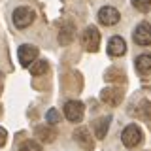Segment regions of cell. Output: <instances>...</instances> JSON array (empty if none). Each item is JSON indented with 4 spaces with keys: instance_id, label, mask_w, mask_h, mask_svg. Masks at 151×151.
<instances>
[{
    "instance_id": "obj_1",
    "label": "cell",
    "mask_w": 151,
    "mask_h": 151,
    "mask_svg": "<svg viewBox=\"0 0 151 151\" xmlns=\"http://www.w3.org/2000/svg\"><path fill=\"white\" fill-rule=\"evenodd\" d=\"M121 142H123L125 147L134 149V147H138L142 142H144V132H142V129L138 125H129V127H125V130L121 132Z\"/></svg>"
},
{
    "instance_id": "obj_2",
    "label": "cell",
    "mask_w": 151,
    "mask_h": 151,
    "mask_svg": "<svg viewBox=\"0 0 151 151\" xmlns=\"http://www.w3.org/2000/svg\"><path fill=\"white\" fill-rule=\"evenodd\" d=\"M81 45L87 51H91V53H96L98 51V45H100V32H98L96 27L91 25L81 32Z\"/></svg>"
},
{
    "instance_id": "obj_3",
    "label": "cell",
    "mask_w": 151,
    "mask_h": 151,
    "mask_svg": "<svg viewBox=\"0 0 151 151\" xmlns=\"http://www.w3.org/2000/svg\"><path fill=\"white\" fill-rule=\"evenodd\" d=\"M34 17H36V13H34V9H30V8H27V6H21V8H17L15 12H13V25H15L17 28H27V27H30L32 23H34Z\"/></svg>"
},
{
    "instance_id": "obj_4",
    "label": "cell",
    "mask_w": 151,
    "mask_h": 151,
    "mask_svg": "<svg viewBox=\"0 0 151 151\" xmlns=\"http://www.w3.org/2000/svg\"><path fill=\"white\" fill-rule=\"evenodd\" d=\"M83 113H85V106L83 102L79 100H68L64 104V117L70 123H79L83 119Z\"/></svg>"
},
{
    "instance_id": "obj_5",
    "label": "cell",
    "mask_w": 151,
    "mask_h": 151,
    "mask_svg": "<svg viewBox=\"0 0 151 151\" xmlns=\"http://www.w3.org/2000/svg\"><path fill=\"white\" fill-rule=\"evenodd\" d=\"M38 47L32 45V44H23L19 45L17 49V57H19V63H21V66H25V68H28L34 60L38 59Z\"/></svg>"
},
{
    "instance_id": "obj_6",
    "label": "cell",
    "mask_w": 151,
    "mask_h": 151,
    "mask_svg": "<svg viewBox=\"0 0 151 151\" xmlns=\"http://www.w3.org/2000/svg\"><path fill=\"white\" fill-rule=\"evenodd\" d=\"M119 19H121V13L117 12L113 6H104V8H100V12H98V23L104 25V27L117 25Z\"/></svg>"
},
{
    "instance_id": "obj_7",
    "label": "cell",
    "mask_w": 151,
    "mask_h": 151,
    "mask_svg": "<svg viewBox=\"0 0 151 151\" xmlns=\"http://www.w3.org/2000/svg\"><path fill=\"white\" fill-rule=\"evenodd\" d=\"M100 100L104 104H108V106L115 108V106H119L121 100H123V91L119 87H106L100 93Z\"/></svg>"
},
{
    "instance_id": "obj_8",
    "label": "cell",
    "mask_w": 151,
    "mask_h": 151,
    "mask_svg": "<svg viewBox=\"0 0 151 151\" xmlns=\"http://www.w3.org/2000/svg\"><path fill=\"white\" fill-rule=\"evenodd\" d=\"M74 140L79 144V147L85 151H93L94 149V140L91 138V132L85 127H79V129L74 130Z\"/></svg>"
},
{
    "instance_id": "obj_9",
    "label": "cell",
    "mask_w": 151,
    "mask_h": 151,
    "mask_svg": "<svg viewBox=\"0 0 151 151\" xmlns=\"http://www.w3.org/2000/svg\"><path fill=\"white\" fill-rule=\"evenodd\" d=\"M57 130H55V127H51V125H38L36 129H34V138H38L40 142H44V144H51V142H55L57 140Z\"/></svg>"
},
{
    "instance_id": "obj_10",
    "label": "cell",
    "mask_w": 151,
    "mask_h": 151,
    "mask_svg": "<svg viewBox=\"0 0 151 151\" xmlns=\"http://www.w3.org/2000/svg\"><path fill=\"white\" fill-rule=\"evenodd\" d=\"M134 42L138 45H149L151 44V25L149 23H140L138 27L134 28Z\"/></svg>"
},
{
    "instance_id": "obj_11",
    "label": "cell",
    "mask_w": 151,
    "mask_h": 151,
    "mask_svg": "<svg viewBox=\"0 0 151 151\" xmlns=\"http://www.w3.org/2000/svg\"><path fill=\"white\" fill-rule=\"evenodd\" d=\"M108 53L111 57H123L127 53V42L121 36H111L108 42Z\"/></svg>"
},
{
    "instance_id": "obj_12",
    "label": "cell",
    "mask_w": 151,
    "mask_h": 151,
    "mask_svg": "<svg viewBox=\"0 0 151 151\" xmlns=\"http://www.w3.org/2000/svg\"><path fill=\"white\" fill-rule=\"evenodd\" d=\"M110 121H111V117H98V119L93 123L94 136H96L98 140L106 138V134H108V129H110Z\"/></svg>"
},
{
    "instance_id": "obj_13",
    "label": "cell",
    "mask_w": 151,
    "mask_h": 151,
    "mask_svg": "<svg viewBox=\"0 0 151 151\" xmlns=\"http://www.w3.org/2000/svg\"><path fill=\"white\" fill-rule=\"evenodd\" d=\"M134 63H136V70H138L140 74H147V72H151V55L144 53V55L136 57Z\"/></svg>"
},
{
    "instance_id": "obj_14",
    "label": "cell",
    "mask_w": 151,
    "mask_h": 151,
    "mask_svg": "<svg viewBox=\"0 0 151 151\" xmlns=\"http://www.w3.org/2000/svg\"><path fill=\"white\" fill-rule=\"evenodd\" d=\"M72 38H74V27L70 25H64L63 28H60V34H59V42L63 45H68L70 42H72Z\"/></svg>"
},
{
    "instance_id": "obj_15",
    "label": "cell",
    "mask_w": 151,
    "mask_h": 151,
    "mask_svg": "<svg viewBox=\"0 0 151 151\" xmlns=\"http://www.w3.org/2000/svg\"><path fill=\"white\" fill-rule=\"evenodd\" d=\"M30 74L32 76H42V74H45L47 72V68H49V64H47V60H44V59H40V60H34L30 66Z\"/></svg>"
},
{
    "instance_id": "obj_16",
    "label": "cell",
    "mask_w": 151,
    "mask_h": 151,
    "mask_svg": "<svg viewBox=\"0 0 151 151\" xmlns=\"http://www.w3.org/2000/svg\"><path fill=\"white\" fill-rule=\"evenodd\" d=\"M19 151H44V147L36 140H25L21 144V147H19Z\"/></svg>"
},
{
    "instance_id": "obj_17",
    "label": "cell",
    "mask_w": 151,
    "mask_h": 151,
    "mask_svg": "<svg viewBox=\"0 0 151 151\" xmlns=\"http://www.w3.org/2000/svg\"><path fill=\"white\" fill-rule=\"evenodd\" d=\"M45 121H47V125H57V123H60V113L55 110V108H51L49 111L45 113Z\"/></svg>"
},
{
    "instance_id": "obj_18",
    "label": "cell",
    "mask_w": 151,
    "mask_h": 151,
    "mask_svg": "<svg viewBox=\"0 0 151 151\" xmlns=\"http://www.w3.org/2000/svg\"><path fill=\"white\" fill-rule=\"evenodd\" d=\"M132 6L138 9V12L145 13V12L151 9V0H132Z\"/></svg>"
},
{
    "instance_id": "obj_19",
    "label": "cell",
    "mask_w": 151,
    "mask_h": 151,
    "mask_svg": "<svg viewBox=\"0 0 151 151\" xmlns=\"http://www.w3.org/2000/svg\"><path fill=\"white\" fill-rule=\"evenodd\" d=\"M6 140H8V132H6V129H2V127H0V147H2V145H6Z\"/></svg>"
},
{
    "instance_id": "obj_20",
    "label": "cell",
    "mask_w": 151,
    "mask_h": 151,
    "mask_svg": "<svg viewBox=\"0 0 151 151\" xmlns=\"http://www.w3.org/2000/svg\"><path fill=\"white\" fill-rule=\"evenodd\" d=\"M0 93H2V85H0Z\"/></svg>"
},
{
    "instance_id": "obj_21",
    "label": "cell",
    "mask_w": 151,
    "mask_h": 151,
    "mask_svg": "<svg viewBox=\"0 0 151 151\" xmlns=\"http://www.w3.org/2000/svg\"><path fill=\"white\" fill-rule=\"evenodd\" d=\"M0 113H2V106H0Z\"/></svg>"
}]
</instances>
